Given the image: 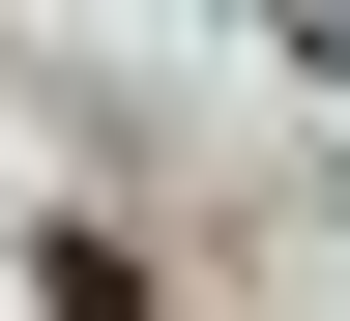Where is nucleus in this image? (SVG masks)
<instances>
[{"mask_svg":"<svg viewBox=\"0 0 350 321\" xmlns=\"http://www.w3.org/2000/svg\"><path fill=\"white\" fill-rule=\"evenodd\" d=\"M29 321H175V292H146L117 234H29Z\"/></svg>","mask_w":350,"mask_h":321,"instance_id":"1","label":"nucleus"}]
</instances>
